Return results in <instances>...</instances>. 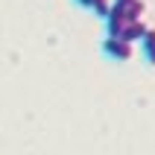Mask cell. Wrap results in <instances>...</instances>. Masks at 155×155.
<instances>
[{
	"mask_svg": "<svg viewBox=\"0 0 155 155\" xmlns=\"http://www.w3.org/2000/svg\"><path fill=\"white\" fill-rule=\"evenodd\" d=\"M103 53H105V59L126 64V61L135 59V44L120 41V38H105V41H103Z\"/></svg>",
	"mask_w": 155,
	"mask_h": 155,
	"instance_id": "6da1fadb",
	"label": "cell"
},
{
	"mask_svg": "<svg viewBox=\"0 0 155 155\" xmlns=\"http://www.w3.org/2000/svg\"><path fill=\"white\" fill-rule=\"evenodd\" d=\"M140 56L149 68H155V26H149L147 35L140 38Z\"/></svg>",
	"mask_w": 155,
	"mask_h": 155,
	"instance_id": "7a4b0ae2",
	"label": "cell"
},
{
	"mask_svg": "<svg viewBox=\"0 0 155 155\" xmlns=\"http://www.w3.org/2000/svg\"><path fill=\"white\" fill-rule=\"evenodd\" d=\"M111 6L126 12V15H132V18H143V12H147L143 0H111Z\"/></svg>",
	"mask_w": 155,
	"mask_h": 155,
	"instance_id": "3957f363",
	"label": "cell"
},
{
	"mask_svg": "<svg viewBox=\"0 0 155 155\" xmlns=\"http://www.w3.org/2000/svg\"><path fill=\"white\" fill-rule=\"evenodd\" d=\"M108 9H111V0H91V12H94L97 18H103V21H105V15H108Z\"/></svg>",
	"mask_w": 155,
	"mask_h": 155,
	"instance_id": "277c9868",
	"label": "cell"
}]
</instances>
